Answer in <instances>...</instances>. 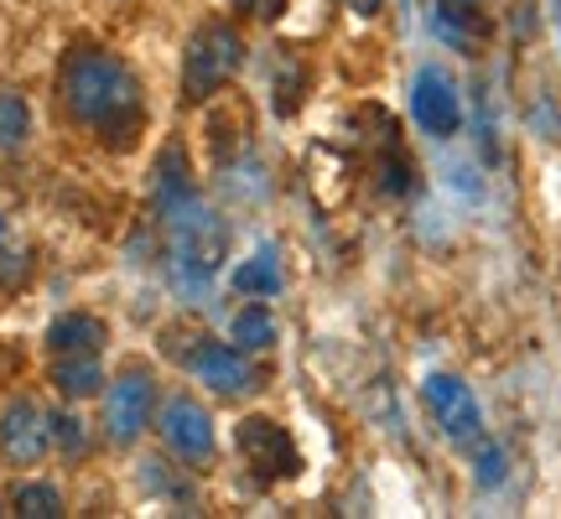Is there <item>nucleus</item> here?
Returning <instances> with one entry per match:
<instances>
[{"label":"nucleus","mask_w":561,"mask_h":519,"mask_svg":"<svg viewBox=\"0 0 561 519\" xmlns=\"http://www.w3.org/2000/svg\"><path fill=\"white\" fill-rule=\"evenodd\" d=\"M53 384H58L68 400L94 395V390L104 384L100 354H58V364H53Z\"/></svg>","instance_id":"f8f14e48"},{"label":"nucleus","mask_w":561,"mask_h":519,"mask_svg":"<svg viewBox=\"0 0 561 519\" xmlns=\"http://www.w3.org/2000/svg\"><path fill=\"white\" fill-rule=\"evenodd\" d=\"M234 291H244V297H276V291H280V255H276V244H261L250 260H240V270H234Z\"/></svg>","instance_id":"ddd939ff"},{"label":"nucleus","mask_w":561,"mask_h":519,"mask_svg":"<svg viewBox=\"0 0 561 519\" xmlns=\"http://www.w3.org/2000/svg\"><path fill=\"white\" fill-rule=\"evenodd\" d=\"M151 380L140 374V369H130V374H121L115 380V390L104 395V431H110V441L115 447H130V441L146 431V420H151Z\"/></svg>","instance_id":"423d86ee"},{"label":"nucleus","mask_w":561,"mask_h":519,"mask_svg":"<svg viewBox=\"0 0 561 519\" xmlns=\"http://www.w3.org/2000/svg\"><path fill=\"white\" fill-rule=\"evenodd\" d=\"M0 234H5V223H0Z\"/></svg>","instance_id":"5701e85b"},{"label":"nucleus","mask_w":561,"mask_h":519,"mask_svg":"<svg viewBox=\"0 0 561 519\" xmlns=\"http://www.w3.org/2000/svg\"><path fill=\"white\" fill-rule=\"evenodd\" d=\"M53 447V416L37 400H11L0 416V452L11 462H37Z\"/></svg>","instance_id":"0eeeda50"},{"label":"nucleus","mask_w":561,"mask_h":519,"mask_svg":"<svg viewBox=\"0 0 561 519\" xmlns=\"http://www.w3.org/2000/svg\"><path fill=\"white\" fill-rule=\"evenodd\" d=\"M104 338H110L104 322L89 318V312H68V318H58L47 327V348L53 354H100Z\"/></svg>","instance_id":"9b49d317"},{"label":"nucleus","mask_w":561,"mask_h":519,"mask_svg":"<svg viewBox=\"0 0 561 519\" xmlns=\"http://www.w3.org/2000/svg\"><path fill=\"white\" fill-rule=\"evenodd\" d=\"M11 504H16V515H26V519H58L62 515V494L53 483H21L16 494H11Z\"/></svg>","instance_id":"2eb2a0df"},{"label":"nucleus","mask_w":561,"mask_h":519,"mask_svg":"<svg viewBox=\"0 0 561 519\" xmlns=\"http://www.w3.org/2000/svg\"><path fill=\"white\" fill-rule=\"evenodd\" d=\"M62 109L79 125L100 130L110 146H130L140 130V83L121 58L110 53H68L58 73Z\"/></svg>","instance_id":"f257e3e1"},{"label":"nucleus","mask_w":561,"mask_h":519,"mask_svg":"<svg viewBox=\"0 0 561 519\" xmlns=\"http://www.w3.org/2000/svg\"><path fill=\"white\" fill-rule=\"evenodd\" d=\"M151 193H157V208H172V203L193 198V166H187L182 140H167V146H161L157 166H151Z\"/></svg>","instance_id":"9d476101"},{"label":"nucleus","mask_w":561,"mask_h":519,"mask_svg":"<svg viewBox=\"0 0 561 519\" xmlns=\"http://www.w3.org/2000/svg\"><path fill=\"white\" fill-rule=\"evenodd\" d=\"M244 5H250V0H244Z\"/></svg>","instance_id":"b1692460"},{"label":"nucleus","mask_w":561,"mask_h":519,"mask_svg":"<svg viewBox=\"0 0 561 519\" xmlns=\"http://www.w3.org/2000/svg\"><path fill=\"white\" fill-rule=\"evenodd\" d=\"M26 136H32V109H26V100L11 94V89H0V151H16Z\"/></svg>","instance_id":"4468645a"},{"label":"nucleus","mask_w":561,"mask_h":519,"mask_svg":"<svg viewBox=\"0 0 561 519\" xmlns=\"http://www.w3.org/2000/svg\"><path fill=\"white\" fill-rule=\"evenodd\" d=\"M53 441H58L68 458H73V452H83V447H89V437H83V420L79 416H53Z\"/></svg>","instance_id":"a211bd4d"},{"label":"nucleus","mask_w":561,"mask_h":519,"mask_svg":"<svg viewBox=\"0 0 561 519\" xmlns=\"http://www.w3.org/2000/svg\"><path fill=\"white\" fill-rule=\"evenodd\" d=\"M187 369L214 395H244V390H255V369L240 359V348H224V343H203L198 354L187 359Z\"/></svg>","instance_id":"1a4fd4ad"},{"label":"nucleus","mask_w":561,"mask_h":519,"mask_svg":"<svg viewBox=\"0 0 561 519\" xmlns=\"http://www.w3.org/2000/svg\"><path fill=\"white\" fill-rule=\"evenodd\" d=\"M250 11H255V16H265V21H271V16H276V11H280V0H250Z\"/></svg>","instance_id":"4be33fe9"},{"label":"nucleus","mask_w":561,"mask_h":519,"mask_svg":"<svg viewBox=\"0 0 561 519\" xmlns=\"http://www.w3.org/2000/svg\"><path fill=\"white\" fill-rule=\"evenodd\" d=\"M161 437L182 462H208L214 458V420L198 400H172L161 411Z\"/></svg>","instance_id":"6e6552de"},{"label":"nucleus","mask_w":561,"mask_h":519,"mask_svg":"<svg viewBox=\"0 0 561 519\" xmlns=\"http://www.w3.org/2000/svg\"><path fill=\"white\" fill-rule=\"evenodd\" d=\"M504 478V452L500 447H483L479 452V483H500Z\"/></svg>","instance_id":"aec40b11"},{"label":"nucleus","mask_w":561,"mask_h":519,"mask_svg":"<svg viewBox=\"0 0 561 519\" xmlns=\"http://www.w3.org/2000/svg\"><path fill=\"white\" fill-rule=\"evenodd\" d=\"M380 187L390 193V198H401V193H411V161H401L396 151L380 161Z\"/></svg>","instance_id":"f3484780"},{"label":"nucleus","mask_w":561,"mask_h":519,"mask_svg":"<svg viewBox=\"0 0 561 519\" xmlns=\"http://www.w3.org/2000/svg\"><path fill=\"white\" fill-rule=\"evenodd\" d=\"M343 5H348L354 16H375V11H380L385 0H343Z\"/></svg>","instance_id":"412c9836"},{"label":"nucleus","mask_w":561,"mask_h":519,"mask_svg":"<svg viewBox=\"0 0 561 519\" xmlns=\"http://www.w3.org/2000/svg\"><path fill=\"white\" fill-rule=\"evenodd\" d=\"M234 447H240V462L255 473V483H280V478H297V473H301L297 441L286 437L276 420H265V416L240 420V437H234Z\"/></svg>","instance_id":"7ed1b4c3"},{"label":"nucleus","mask_w":561,"mask_h":519,"mask_svg":"<svg viewBox=\"0 0 561 519\" xmlns=\"http://www.w3.org/2000/svg\"><path fill=\"white\" fill-rule=\"evenodd\" d=\"M411 115L426 136H458L462 125V100H458V83L447 79L442 68H421L411 79Z\"/></svg>","instance_id":"20e7f679"},{"label":"nucleus","mask_w":561,"mask_h":519,"mask_svg":"<svg viewBox=\"0 0 561 519\" xmlns=\"http://www.w3.org/2000/svg\"><path fill=\"white\" fill-rule=\"evenodd\" d=\"M32 270V260H26V250H0V280L5 286H16L21 276Z\"/></svg>","instance_id":"6ab92c4d"},{"label":"nucleus","mask_w":561,"mask_h":519,"mask_svg":"<svg viewBox=\"0 0 561 519\" xmlns=\"http://www.w3.org/2000/svg\"><path fill=\"white\" fill-rule=\"evenodd\" d=\"M234 343L240 348H271L276 343V318L265 307H244L240 318H234Z\"/></svg>","instance_id":"dca6fc26"},{"label":"nucleus","mask_w":561,"mask_h":519,"mask_svg":"<svg viewBox=\"0 0 561 519\" xmlns=\"http://www.w3.org/2000/svg\"><path fill=\"white\" fill-rule=\"evenodd\" d=\"M426 411L437 416L442 437L447 441H479L483 431V416H479V400H473V390L462 380H453V374H432L426 380Z\"/></svg>","instance_id":"39448f33"},{"label":"nucleus","mask_w":561,"mask_h":519,"mask_svg":"<svg viewBox=\"0 0 561 519\" xmlns=\"http://www.w3.org/2000/svg\"><path fill=\"white\" fill-rule=\"evenodd\" d=\"M240 62H244V42L234 26H203L198 37L187 42V58H182V94L193 104L219 94L224 83L240 73Z\"/></svg>","instance_id":"f03ea898"}]
</instances>
